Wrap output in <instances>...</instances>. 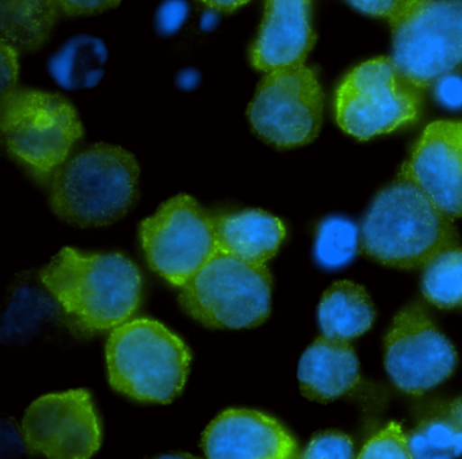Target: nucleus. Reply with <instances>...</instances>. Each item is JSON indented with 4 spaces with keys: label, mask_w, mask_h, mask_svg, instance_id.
Returning a JSON list of instances; mask_svg holds the SVG:
<instances>
[{
    "label": "nucleus",
    "mask_w": 462,
    "mask_h": 459,
    "mask_svg": "<svg viewBox=\"0 0 462 459\" xmlns=\"http://www.w3.org/2000/svg\"><path fill=\"white\" fill-rule=\"evenodd\" d=\"M42 282L69 323L85 334L126 323L142 299L139 269L121 253H80L63 248L42 270Z\"/></svg>",
    "instance_id": "f257e3e1"
},
{
    "label": "nucleus",
    "mask_w": 462,
    "mask_h": 459,
    "mask_svg": "<svg viewBox=\"0 0 462 459\" xmlns=\"http://www.w3.org/2000/svg\"><path fill=\"white\" fill-rule=\"evenodd\" d=\"M451 218L408 178L399 175L373 201L361 231V245L378 263L420 269L457 245Z\"/></svg>",
    "instance_id": "f03ea898"
},
{
    "label": "nucleus",
    "mask_w": 462,
    "mask_h": 459,
    "mask_svg": "<svg viewBox=\"0 0 462 459\" xmlns=\"http://www.w3.org/2000/svg\"><path fill=\"white\" fill-rule=\"evenodd\" d=\"M140 167L124 148L94 144L66 161L51 183V207L79 228L121 220L139 197Z\"/></svg>",
    "instance_id": "7ed1b4c3"
},
{
    "label": "nucleus",
    "mask_w": 462,
    "mask_h": 459,
    "mask_svg": "<svg viewBox=\"0 0 462 459\" xmlns=\"http://www.w3.org/2000/svg\"><path fill=\"white\" fill-rule=\"evenodd\" d=\"M190 362L185 342L151 318L126 321L113 329L107 340L110 385L137 401H174L185 388Z\"/></svg>",
    "instance_id": "20e7f679"
},
{
    "label": "nucleus",
    "mask_w": 462,
    "mask_h": 459,
    "mask_svg": "<svg viewBox=\"0 0 462 459\" xmlns=\"http://www.w3.org/2000/svg\"><path fill=\"white\" fill-rule=\"evenodd\" d=\"M272 286L266 264L248 263L217 251L182 286L180 304L209 328H254L270 316Z\"/></svg>",
    "instance_id": "39448f33"
},
{
    "label": "nucleus",
    "mask_w": 462,
    "mask_h": 459,
    "mask_svg": "<svg viewBox=\"0 0 462 459\" xmlns=\"http://www.w3.org/2000/svg\"><path fill=\"white\" fill-rule=\"evenodd\" d=\"M392 61L420 88L462 66L461 0H399L386 17Z\"/></svg>",
    "instance_id": "423d86ee"
},
{
    "label": "nucleus",
    "mask_w": 462,
    "mask_h": 459,
    "mask_svg": "<svg viewBox=\"0 0 462 459\" xmlns=\"http://www.w3.org/2000/svg\"><path fill=\"white\" fill-rule=\"evenodd\" d=\"M5 147L40 177L55 174L83 136L77 109L59 94L17 90L2 96Z\"/></svg>",
    "instance_id": "0eeeda50"
},
{
    "label": "nucleus",
    "mask_w": 462,
    "mask_h": 459,
    "mask_svg": "<svg viewBox=\"0 0 462 459\" xmlns=\"http://www.w3.org/2000/svg\"><path fill=\"white\" fill-rule=\"evenodd\" d=\"M421 91L397 69L392 59L366 61L354 69L337 88V124L361 142L391 133L419 117Z\"/></svg>",
    "instance_id": "6e6552de"
},
{
    "label": "nucleus",
    "mask_w": 462,
    "mask_h": 459,
    "mask_svg": "<svg viewBox=\"0 0 462 459\" xmlns=\"http://www.w3.org/2000/svg\"><path fill=\"white\" fill-rule=\"evenodd\" d=\"M140 240L151 269L182 288L218 251L215 218L186 194L164 202L140 225Z\"/></svg>",
    "instance_id": "1a4fd4ad"
},
{
    "label": "nucleus",
    "mask_w": 462,
    "mask_h": 459,
    "mask_svg": "<svg viewBox=\"0 0 462 459\" xmlns=\"http://www.w3.org/2000/svg\"><path fill=\"white\" fill-rule=\"evenodd\" d=\"M324 96L318 75L305 66L267 72L248 107L256 136L282 150L302 147L318 137Z\"/></svg>",
    "instance_id": "9d476101"
},
{
    "label": "nucleus",
    "mask_w": 462,
    "mask_h": 459,
    "mask_svg": "<svg viewBox=\"0 0 462 459\" xmlns=\"http://www.w3.org/2000/svg\"><path fill=\"white\" fill-rule=\"evenodd\" d=\"M383 362L396 388L423 394L453 374L457 353L424 310L412 305L394 317L386 335Z\"/></svg>",
    "instance_id": "9b49d317"
},
{
    "label": "nucleus",
    "mask_w": 462,
    "mask_h": 459,
    "mask_svg": "<svg viewBox=\"0 0 462 459\" xmlns=\"http://www.w3.org/2000/svg\"><path fill=\"white\" fill-rule=\"evenodd\" d=\"M23 432L29 454L52 459L91 458L102 442L93 399L83 389L37 399L26 410Z\"/></svg>",
    "instance_id": "f8f14e48"
},
{
    "label": "nucleus",
    "mask_w": 462,
    "mask_h": 459,
    "mask_svg": "<svg viewBox=\"0 0 462 459\" xmlns=\"http://www.w3.org/2000/svg\"><path fill=\"white\" fill-rule=\"evenodd\" d=\"M399 175L412 180L451 220L462 217V124H430Z\"/></svg>",
    "instance_id": "ddd939ff"
},
{
    "label": "nucleus",
    "mask_w": 462,
    "mask_h": 459,
    "mask_svg": "<svg viewBox=\"0 0 462 459\" xmlns=\"http://www.w3.org/2000/svg\"><path fill=\"white\" fill-rule=\"evenodd\" d=\"M210 459H291L299 455L296 440L275 418L251 409L221 412L202 434Z\"/></svg>",
    "instance_id": "4468645a"
},
{
    "label": "nucleus",
    "mask_w": 462,
    "mask_h": 459,
    "mask_svg": "<svg viewBox=\"0 0 462 459\" xmlns=\"http://www.w3.org/2000/svg\"><path fill=\"white\" fill-rule=\"evenodd\" d=\"M315 42L312 0H266L263 21L251 48V63L266 74L304 66Z\"/></svg>",
    "instance_id": "2eb2a0df"
},
{
    "label": "nucleus",
    "mask_w": 462,
    "mask_h": 459,
    "mask_svg": "<svg viewBox=\"0 0 462 459\" xmlns=\"http://www.w3.org/2000/svg\"><path fill=\"white\" fill-rule=\"evenodd\" d=\"M297 377L302 396L313 401H334L358 385V356L348 340L323 335L302 353Z\"/></svg>",
    "instance_id": "dca6fc26"
},
{
    "label": "nucleus",
    "mask_w": 462,
    "mask_h": 459,
    "mask_svg": "<svg viewBox=\"0 0 462 459\" xmlns=\"http://www.w3.org/2000/svg\"><path fill=\"white\" fill-rule=\"evenodd\" d=\"M215 223L218 251L248 263L266 264L286 236L282 221L259 209L220 216Z\"/></svg>",
    "instance_id": "f3484780"
},
{
    "label": "nucleus",
    "mask_w": 462,
    "mask_h": 459,
    "mask_svg": "<svg viewBox=\"0 0 462 459\" xmlns=\"http://www.w3.org/2000/svg\"><path fill=\"white\" fill-rule=\"evenodd\" d=\"M374 317V307L366 290L351 280L334 283L319 304L321 334L335 339L350 342L362 336L372 328Z\"/></svg>",
    "instance_id": "a211bd4d"
},
{
    "label": "nucleus",
    "mask_w": 462,
    "mask_h": 459,
    "mask_svg": "<svg viewBox=\"0 0 462 459\" xmlns=\"http://www.w3.org/2000/svg\"><path fill=\"white\" fill-rule=\"evenodd\" d=\"M2 41L31 52L50 40L60 9L56 0H0Z\"/></svg>",
    "instance_id": "6ab92c4d"
},
{
    "label": "nucleus",
    "mask_w": 462,
    "mask_h": 459,
    "mask_svg": "<svg viewBox=\"0 0 462 459\" xmlns=\"http://www.w3.org/2000/svg\"><path fill=\"white\" fill-rule=\"evenodd\" d=\"M421 290L427 301L442 309L462 305V248H448L423 267Z\"/></svg>",
    "instance_id": "aec40b11"
},
{
    "label": "nucleus",
    "mask_w": 462,
    "mask_h": 459,
    "mask_svg": "<svg viewBox=\"0 0 462 459\" xmlns=\"http://www.w3.org/2000/svg\"><path fill=\"white\" fill-rule=\"evenodd\" d=\"M411 458H456L462 455V428L439 415L419 424L410 435Z\"/></svg>",
    "instance_id": "412c9836"
},
{
    "label": "nucleus",
    "mask_w": 462,
    "mask_h": 459,
    "mask_svg": "<svg viewBox=\"0 0 462 459\" xmlns=\"http://www.w3.org/2000/svg\"><path fill=\"white\" fill-rule=\"evenodd\" d=\"M358 244L356 224L343 217L326 218L316 234V262L327 270L342 269L356 258Z\"/></svg>",
    "instance_id": "4be33fe9"
},
{
    "label": "nucleus",
    "mask_w": 462,
    "mask_h": 459,
    "mask_svg": "<svg viewBox=\"0 0 462 459\" xmlns=\"http://www.w3.org/2000/svg\"><path fill=\"white\" fill-rule=\"evenodd\" d=\"M361 459H408L411 458L408 436L399 423H391L365 445L359 453Z\"/></svg>",
    "instance_id": "5701e85b"
},
{
    "label": "nucleus",
    "mask_w": 462,
    "mask_h": 459,
    "mask_svg": "<svg viewBox=\"0 0 462 459\" xmlns=\"http://www.w3.org/2000/svg\"><path fill=\"white\" fill-rule=\"evenodd\" d=\"M307 459H350L354 445L350 437L340 432H323L316 435L302 453Z\"/></svg>",
    "instance_id": "b1692460"
},
{
    "label": "nucleus",
    "mask_w": 462,
    "mask_h": 459,
    "mask_svg": "<svg viewBox=\"0 0 462 459\" xmlns=\"http://www.w3.org/2000/svg\"><path fill=\"white\" fill-rule=\"evenodd\" d=\"M121 0H56L59 9L69 17L93 15L115 9Z\"/></svg>",
    "instance_id": "393cba45"
},
{
    "label": "nucleus",
    "mask_w": 462,
    "mask_h": 459,
    "mask_svg": "<svg viewBox=\"0 0 462 459\" xmlns=\"http://www.w3.org/2000/svg\"><path fill=\"white\" fill-rule=\"evenodd\" d=\"M18 50L12 45L2 41L0 47V79H2V96L15 90L18 80Z\"/></svg>",
    "instance_id": "a878e982"
},
{
    "label": "nucleus",
    "mask_w": 462,
    "mask_h": 459,
    "mask_svg": "<svg viewBox=\"0 0 462 459\" xmlns=\"http://www.w3.org/2000/svg\"><path fill=\"white\" fill-rule=\"evenodd\" d=\"M435 96L448 109H462V78L446 75L435 82Z\"/></svg>",
    "instance_id": "bb28decb"
},
{
    "label": "nucleus",
    "mask_w": 462,
    "mask_h": 459,
    "mask_svg": "<svg viewBox=\"0 0 462 459\" xmlns=\"http://www.w3.org/2000/svg\"><path fill=\"white\" fill-rule=\"evenodd\" d=\"M188 17V6L183 0H169L159 10L158 26L163 33L177 32Z\"/></svg>",
    "instance_id": "cd10ccee"
},
{
    "label": "nucleus",
    "mask_w": 462,
    "mask_h": 459,
    "mask_svg": "<svg viewBox=\"0 0 462 459\" xmlns=\"http://www.w3.org/2000/svg\"><path fill=\"white\" fill-rule=\"evenodd\" d=\"M347 2L364 14L386 18L399 0H347Z\"/></svg>",
    "instance_id": "c85d7f7f"
},
{
    "label": "nucleus",
    "mask_w": 462,
    "mask_h": 459,
    "mask_svg": "<svg viewBox=\"0 0 462 459\" xmlns=\"http://www.w3.org/2000/svg\"><path fill=\"white\" fill-rule=\"evenodd\" d=\"M205 6L220 13H232L247 5L250 0H201Z\"/></svg>",
    "instance_id": "c756f323"
},
{
    "label": "nucleus",
    "mask_w": 462,
    "mask_h": 459,
    "mask_svg": "<svg viewBox=\"0 0 462 459\" xmlns=\"http://www.w3.org/2000/svg\"><path fill=\"white\" fill-rule=\"evenodd\" d=\"M440 415L450 418L462 428V399H457L453 404L448 405L443 412H440Z\"/></svg>",
    "instance_id": "7c9ffc66"
},
{
    "label": "nucleus",
    "mask_w": 462,
    "mask_h": 459,
    "mask_svg": "<svg viewBox=\"0 0 462 459\" xmlns=\"http://www.w3.org/2000/svg\"><path fill=\"white\" fill-rule=\"evenodd\" d=\"M461 2H462V0H461Z\"/></svg>",
    "instance_id": "2f4dec72"
}]
</instances>
